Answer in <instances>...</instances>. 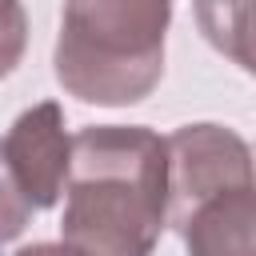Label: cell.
Listing matches in <instances>:
<instances>
[{"label": "cell", "instance_id": "1", "mask_svg": "<svg viewBox=\"0 0 256 256\" xmlns=\"http://www.w3.org/2000/svg\"><path fill=\"white\" fill-rule=\"evenodd\" d=\"M168 228V148L144 124L72 136L60 240L88 256H152Z\"/></svg>", "mask_w": 256, "mask_h": 256}, {"label": "cell", "instance_id": "2", "mask_svg": "<svg viewBox=\"0 0 256 256\" xmlns=\"http://www.w3.org/2000/svg\"><path fill=\"white\" fill-rule=\"evenodd\" d=\"M172 0H64L52 48L56 84L100 108H128L156 92Z\"/></svg>", "mask_w": 256, "mask_h": 256}, {"label": "cell", "instance_id": "3", "mask_svg": "<svg viewBox=\"0 0 256 256\" xmlns=\"http://www.w3.org/2000/svg\"><path fill=\"white\" fill-rule=\"evenodd\" d=\"M168 148V228L184 224L216 196L256 184V156L240 132L200 120L164 136Z\"/></svg>", "mask_w": 256, "mask_h": 256}, {"label": "cell", "instance_id": "4", "mask_svg": "<svg viewBox=\"0 0 256 256\" xmlns=\"http://www.w3.org/2000/svg\"><path fill=\"white\" fill-rule=\"evenodd\" d=\"M0 148L28 208L32 212L56 208L64 196L68 164H72V136L64 128V108L56 100H40L24 108L12 120L8 136L0 140Z\"/></svg>", "mask_w": 256, "mask_h": 256}, {"label": "cell", "instance_id": "5", "mask_svg": "<svg viewBox=\"0 0 256 256\" xmlns=\"http://www.w3.org/2000/svg\"><path fill=\"white\" fill-rule=\"evenodd\" d=\"M180 236L188 256H256V184L208 200Z\"/></svg>", "mask_w": 256, "mask_h": 256}, {"label": "cell", "instance_id": "6", "mask_svg": "<svg viewBox=\"0 0 256 256\" xmlns=\"http://www.w3.org/2000/svg\"><path fill=\"white\" fill-rule=\"evenodd\" d=\"M192 16L220 56L256 76V0H192Z\"/></svg>", "mask_w": 256, "mask_h": 256}, {"label": "cell", "instance_id": "7", "mask_svg": "<svg viewBox=\"0 0 256 256\" xmlns=\"http://www.w3.org/2000/svg\"><path fill=\"white\" fill-rule=\"evenodd\" d=\"M28 48V12L24 0H0V80H8Z\"/></svg>", "mask_w": 256, "mask_h": 256}, {"label": "cell", "instance_id": "8", "mask_svg": "<svg viewBox=\"0 0 256 256\" xmlns=\"http://www.w3.org/2000/svg\"><path fill=\"white\" fill-rule=\"evenodd\" d=\"M28 220H32V208H28V200L20 196V188H16L12 172H8L4 148H0V244L16 240V236L28 228Z\"/></svg>", "mask_w": 256, "mask_h": 256}, {"label": "cell", "instance_id": "9", "mask_svg": "<svg viewBox=\"0 0 256 256\" xmlns=\"http://www.w3.org/2000/svg\"><path fill=\"white\" fill-rule=\"evenodd\" d=\"M12 256H88V252H80V248H72V244H64V240H40V244L16 248Z\"/></svg>", "mask_w": 256, "mask_h": 256}]
</instances>
